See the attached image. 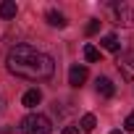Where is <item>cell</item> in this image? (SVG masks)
I'll list each match as a JSON object with an SVG mask.
<instances>
[{
	"label": "cell",
	"mask_w": 134,
	"mask_h": 134,
	"mask_svg": "<svg viewBox=\"0 0 134 134\" xmlns=\"http://www.w3.org/2000/svg\"><path fill=\"white\" fill-rule=\"evenodd\" d=\"M116 19H118V24H131V13H129V5L126 3L116 5Z\"/></svg>",
	"instance_id": "cell-11"
},
{
	"label": "cell",
	"mask_w": 134,
	"mask_h": 134,
	"mask_svg": "<svg viewBox=\"0 0 134 134\" xmlns=\"http://www.w3.org/2000/svg\"><path fill=\"white\" fill-rule=\"evenodd\" d=\"M16 13H19V8H16L13 0H5V3H0V19H13Z\"/></svg>",
	"instance_id": "cell-10"
},
{
	"label": "cell",
	"mask_w": 134,
	"mask_h": 134,
	"mask_svg": "<svg viewBox=\"0 0 134 134\" xmlns=\"http://www.w3.org/2000/svg\"><path fill=\"white\" fill-rule=\"evenodd\" d=\"M5 66L13 76H21V79H29V82H45L53 76L55 71V63L47 53L32 47V45H16L11 47L8 58H5Z\"/></svg>",
	"instance_id": "cell-1"
},
{
	"label": "cell",
	"mask_w": 134,
	"mask_h": 134,
	"mask_svg": "<svg viewBox=\"0 0 134 134\" xmlns=\"http://www.w3.org/2000/svg\"><path fill=\"white\" fill-rule=\"evenodd\" d=\"M95 126H97V118H95L92 113H84V116H82V124H79V131L90 134V131H95Z\"/></svg>",
	"instance_id": "cell-9"
},
{
	"label": "cell",
	"mask_w": 134,
	"mask_h": 134,
	"mask_svg": "<svg viewBox=\"0 0 134 134\" xmlns=\"http://www.w3.org/2000/svg\"><path fill=\"white\" fill-rule=\"evenodd\" d=\"M60 134H79V126L69 124V126H63V131H60Z\"/></svg>",
	"instance_id": "cell-15"
},
{
	"label": "cell",
	"mask_w": 134,
	"mask_h": 134,
	"mask_svg": "<svg viewBox=\"0 0 134 134\" xmlns=\"http://www.w3.org/2000/svg\"><path fill=\"white\" fill-rule=\"evenodd\" d=\"M118 71L124 79H134V50H126L118 55Z\"/></svg>",
	"instance_id": "cell-3"
},
{
	"label": "cell",
	"mask_w": 134,
	"mask_h": 134,
	"mask_svg": "<svg viewBox=\"0 0 134 134\" xmlns=\"http://www.w3.org/2000/svg\"><path fill=\"white\" fill-rule=\"evenodd\" d=\"M124 129H126V131H134V110L126 116V121H124Z\"/></svg>",
	"instance_id": "cell-14"
},
{
	"label": "cell",
	"mask_w": 134,
	"mask_h": 134,
	"mask_svg": "<svg viewBox=\"0 0 134 134\" xmlns=\"http://www.w3.org/2000/svg\"><path fill=\"white\" fill-rule=\"evenodd\" d=\"M21 134H50L53 126H50V118L42 116V113H29L21 118Z\"/></svg>",
	"instance_id": "cell-2"
},
{
	"label": "cell",
	"mask_w": 134,
	"mask_h": 134,
	"mask_svg": "<svg viewBox=\"0 0 134 134\" xmlns=\"http://www.w3.org/2000/svg\"><path fill=\"white\" fill-rule=\"evenodd\" d=\"M100 47L108 50V53H118L121 45H118V37H116V34H105V37L100 40Z\"/></svg>",
	"instance_id": "cell-8"
},
{
	"label": "cell",
	"mask_w": 134,
	"mask_h": 134,
	"mask_svg": "<svg viewBox=\"0 0 134 134\" xmlns=\"http://www.w3.org/2000/svg\"><path fill=\"white\" fill-rule=\"evenodd\" d=\"M110 134H124V131H121V129H113V131H110Z\"/></svg>",
	"instance_id": "cell-16"
},
{
	"label": "cell",
	"mask_w": 134,
	"mask_h": 134,
	"mask_svg": "<svg viewBox=\"0 0 134 134\" xmlns=\"http://www.w3.org/2000/svg\"><path fill=\"white\" fill-rule=\"evenodd\" d=\"M97 95H103V97H113V95H116V84H113L108 76H97Z\"/></svg>",
	"instance_id": "cell-5"
},
{
	"label": "cell",
	"mask_w": 134,
	"mask_h": 134,
	"mask_svg": "<svg viewBox=\"0 0 134 134\" xmlns=\"http://www.w3.org/2000/svg\"><path fill=\"white\" fill-rule=\"evenodd\" d=\"M21 103H24V108H37L40 103H42V92L34 87V90H26L24 92V97H21Z\"/></svg>",
	"instance_id": "cell-6"
},
{
	"label": "cell",
	"mask_w": 134,
	"mask_h": 134,
	"mask_svg": "<svg viewBox=\"0 0 134 134\" xmlns=\"http://www.w3.org/2000/svg\"><path fill=\"white\" fill-rule=\"evenodd\" d=\"M97 32H100V21H97V19H92V21L87 24V34H97Z\"/></svg>",
	"instance_id": "cell-13"
},
{
	"label": "cell",
	"mask_w": 134,
	"mask_h": 134,
	"mask_svg": "<svg viewBox=\"0 0 134 134\" xmlns=\"http://www.w3.org/2000/svg\"><path fill=\"white\" fill-rule=\"evenodd\" d=\"M84 58H87L90 63H95V60H100V50H97L95 45H84Z\"/></svg>",
	"instance_id": "cell-12"
},
{
	"label": "cell",
	"mask_w": 134,
	"mask_h": 134,
	"mask_svg": "<svg viewBox=\"0 0 134 134\" xmlns=\"http://www.w3.org/2000/svg\"><path fill=\"white\" fill-rule=\"evenodd\" d=\"M45 19H47V24H50V26H58V29H63L66 24H69V21H66V16H63L60 11H47V13H45Z\"/></svg>",
	"instance_id": "cell-7"
},
{
	"label": "cell",
	"mask_w": 134,
	"mask_h": 134,
	"mask_svg": "<svg viewBox=\"0 0 134 134\" xmlns=\"http://www.w3.org/2000/svg\"><path fill=\"white\" fill-rule=\"evenodd\" d=\"M87 76H90L87 66H79V63H74L71 69H69V84H71V87H82V84L87 82Z\"/></svg>",
	"instance_id": "cell-4"
}]
</instances>
